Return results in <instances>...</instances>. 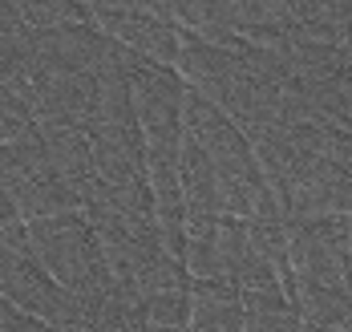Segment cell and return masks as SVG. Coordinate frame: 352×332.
Instances as JSON below:
<instances>
[{"instance_id":"6da1fadb","label":"cell","mask_w":352,"mask_h":332,"mask_svg":"<svg viewBox=\"0 0 352 332\" xmlns=\"http://www.w3.org/2000/svg\"><path fill=\"white\" fill-rule=\"evenodd\" d=\"M186 332H207V329H186Z\"/></svg>"}]
</instances>
